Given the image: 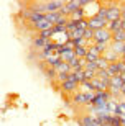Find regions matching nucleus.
Listing matches in <instances>:
<instances>
[{"label":"nucleus","mask_w":125,"mask_h":126,"mask_svg":"<svg viewBox=\"0 0 125 126\" xmlns=\"http://www.w3.org/2000/svg\"><path fill=\"white\" fill-rule=\"evenodd\" d=\"M46 43H48V39H45V38H41L38 34V36L33 39V46L36 47V49H40V51H43V47L46 46Z\"/></svg>","instance_id":"2eb2a0df"},{"label":"nucleus","mask_w":125,"mask_h":126,"mask_svg":"<svg viewBox=\"0 0 125 126\" xmlns=\"http://www.w3.org/2000/svg\"><path fill=\"white\" fill-rule=\"evenodd\" d=\"M84 70H91V72H96L97 74V70H99L97 62H87V64L84 65Z\"/></svg>","instance_id":"cd10ccee"},{"label":"nucleus","mask_w":125,"mask_h":126,"mask_svg":"<svg viewBox=\"0 0 125 126\" xmlns=\"http://www.w3.org/2000/svg\"><path fill=\"white\" fill-rule=\"evenodd\" d=\"M122 20L125 21V3L122 5Z\"/></svg>","instance_id":"72a5a7b5"},{"label":"nucleus","mask_w":125,"mask_h":126,"mask_svg":"<svg viewBox=\"0 0 125 126\" xmlns=\"http://www.w3.org/2000/svg\"><path fill=\"white\" fill-rule=\"evenodd\" d=\"M96 121V116H92V115H84V116H81V126H91L92 123Z\"/></svg>","instance_id":"aec40b11"},{"label":"nucleus","mask_w":125,"mask_h":126,"mask_svg":"<svg viewBox=\"0 0 125 126\" xmlns=\"http://www.w3.org/2000/svg\"><path fill=\"white\" fill-rule=\"evenodd\" d=\"M87 51H89V47H86V46L74 47V52H76V57H77V59H86V56H87Z\"/></svg>","instance_id":"6ab92c4d"},{"label":"nucleus","mask_w":125,"mask_h":126,"mask_svg":"<svg viewBox=\"0 0 125 126\" xmlns=\"http://www.w3.org/2000/svg\"><path fill=\"white\" fill-rule=\"evenodd\" d=\"M59 62H61V56L58 54V52H53V54H50V56L45 59V64H46V67H56Z\"/></svg>","instance_id":"6e6552de"},{"label":"nucleus","mask_w":125,"mask_h":126,"mask_svg":"<svg viewBox=\"0 0 125 126\" xmlns=\"http://www.w3.org/2000/svg\"><path fill=\"white\" fill-rule=\"evenodd\" d=\"M107 72H109V75H110V79H112V77H115V75H120L117 62H114V64H109V67H107Z\"/></svg>","instance_id":"412c9836"},{"label":"nucleus","mask_w":125,"mask_h":126,"mask_svg":"<svg viewBox=\"0 0 125 126\" xmlns=\"http://www.w3.org/2000/svg\"><path fill=\"white\" fill-rule=\"evenodd\" d=\"M87 25H89V28H91V30H94V31H99V30L107 28L109 21H107V20L99 18V16H92V18L87 20Z\"/></svg>","instance_id":"20e7f679"},{"label":"nucleus","mask_w":125,"mask_h":126,"mask_svg":"<svg viewBox=\"0 0 125 126\" xmlns=\"http://www.w3.org/2000/svg\"><path fill=\"white\" fill-rule=\"evenodd\" d=\"M46 3V12L48 13H56V12H61V8L64 7V0H50V2H45Z\"/></svg>","instance_id":"39448f33"},{"label":"nucleus","mask_w":125,"mask_h":126,"mask_svg":"<svg viewBox=\"0 0 125 126\" xmlns=\"http://www.w3.org/2000/svg\"><path fill=\"white\" fill-rule=\"evenodd\" d=\"M100 57H102V56L97 52V49H96V44L89 47L87 56H86V61H87V62H97L99 59H100Z\"/></svg>","instance_id":"1a4fd4ad"},{"label":"nucleus","mask_w":125,"mask_h":126,"mask_svg":"<svg viewBox=\"0 0 125 126\" xmlns=\"http://www.w3.org/2000/svg\"><path fill=\"white\" fill-rule=\"evenodd\" d=\"M102 126H112L110 123H102Z\"/></svg>","instance_id":"e433bc0d"},{"label":"nucleus","mask_w":125,"mask_h":126,"mask_svg":"<svg viewBox=\"0 0 125 126\" xmlns=\"http://www.w3.org/2000/svg\"><path fill=\"white\" fill-rule=\"evenodd\" d=\"M117 115H119V116L125 115V102H119V108H117Z\"/></svg>","instance_id":"2f4dec72"},{"label":"nucleus","mask_w":125,"mask_h":126,"mask_svg":"<svg viewBox=\"0 0 125 126\" xmlns=\"http://www.w3.org/2000/svg\"><path fill=\"white\" fill-rule=\"evenodd\" d=\"M96 77H97V79H100V80H110V75H109V72H107V70H97Z\"/></svg>","instance_id":"c85d7f7f"},{"label":"nucleus","mask_w":125,"mask_h":126,"mask_svg":"<svg viewBox=\"0 0 125 126\" xmlns=\"http://www.w3.org/2000/svg\"><path fill=\"white\" fill-rule=\"evenodd\" d=\"M117 65H119V72H120V75H125V62L120 59V61L117 62Z\"/></svg>","instance_id":"473e14b6"},{"label":"nucleus","mask_w":125,"mask_h":126,"mask_svg":"<svg viewBox=\"0 0 125 126\" xmlns=\"http://www.w3.org/2000/svg\"><path fill=\"white\" fill-rule=\"evenodd\" d=\"M53 26H54V25L50 23L46 18L41 20V21H38V23H35V25H31V28H33V30H36V31H40V33L48 31V30H53Z\"/></svg>","instance_id":"0eeeda50"},{"label":"nucleus","mask_w":125,"mask_h":126,"mask_svg":"<svg viewBox=\"0 0 125 126\" xmlns=\"http://www.w3.org/2000/svg\"><path fill=\"white\" fill-rule=\"evenodd\" d=\"M91 126H102V123L99 121L97 118H96V121H94V123H92V125H91Z\"/></svg>","instance_id":"f704fd0d"},{"label":"nucleus","mask_w":125,"mask_h":126,"mask_svg":"<svg viewBox=\"0 0 125 126\" xmlns=\"http://www.w3.org/2000/svg\"><path fill=\"white\" fill-rule=\"evenodd\" d=\"M102 57H105L107 61H109V64H114V62H119V61H120V56H119V54H115V52L112 51L110 47L107 49V52H105Z\"/></svg>","instance_id":"f8f14e48"},{"label":"nucleus","mask_w":125,"mask_h":126,"mask_svg":"<svg viewBox=\"0 0 125 126\" xmlns=\"http://www.w3.org/2000/svg\"><path fill=\"white\" fill-rule=\"evenodd\" d=\"M94 41L96 43H105V44H112V31L107 28L94 31Z\"/></svg>","instance_id":"f03ea898"},{"label":"nucleus","mask_w":125,"mask_h":126,"mask_svg":"<svg viewBox=\"0 0 125 126\" xmlns=\"http://www.w3.org/2000/svg\"><path fill=\"white\" fill-rule=\"evenodd\" d=\"M79 90L81 92H84V94H89V92H94L92 85H91V82H84V84L79 85Z\"/></svg>","instance_id":"b1692460"},{"label":"nucleus","mask_w":125,"mask_h":126,"mask_svg":"<svg viewBox=\"0 0 125 126\" xmlns=\"http://www.w3.org/2000/svg\"><path fill=\"white\" fill-rule=\"evenodd\" d=\"M45 75H46L48 80L54 82V80L58 79V70H56V67H46V69H45Z\"/></svg>","instance_id":"4468645a"},{"label":"nucleus","mask_w":125,"mask_h":126,"mask_svg":"<svg viewBox=\"0 0 125 126\" xmlns=\"http://www.w3.org/2000/svg\"><path fill=\"white\" fill-rule=\"evenodd\" d=\"M107 30L112 33L119 31V30H122V20H117V21H109V25H107Z\"/></svg>","instance_id":"a211bd4d"},{"label":"nucleus","mask_w":125,"mask_h":126,"mask_svg":"<svg viewBox=\"0 0 125 126\" xmlns=\"http://www.w3.org/2000/svg\"><path fill=\"white\" fill-rule=\"evenodd\" d=\"M82 38H84V39H86V41H92V39H94V30L87 28V30H86V31H84Z\"/></svg>","instance_id":"c756f323"},{"label":"nucleus","mask_w":125,"mask_h":126,"mask_svg":"<svg viewBox=\"0 0 125 126\" xmlns=\"http://www.w3.org/2000/svg\"><path fill=\"white\" fill-rule=\"evenodd\" d=\"M45 18H46L50 23H53V25H59L61 18H63V15H61L59 12H56V13H46V16H45Z\"/></svg>","instance_id":"ddd939ff"},{"label":"nucleus","mask_w":125,"mask_h":126,"mask_svg":"<svg viewBox=\"0 0 125 126\" xmlns=\"http://www.w3.org/2000/svg\"><path fill=\"white\" fill-rule=\"evenodd\" d=\"M56 70L58 72H64V74H73V69H71L69 62H63V61L56 65Z\"/></svg>","instance_id":"dca6fc26"},{"label":"nucleus","mask_w":125,"mask_h":126,"mask_svg":"<svg viewBox=\"0 0 125 126\" xmlns=\"http://www.w3.org/2000/svg\"><path fill=\"white\" fill-rule=\"evenodd\" d=\"M73 44H74V47H81V46H86L87 47V41L84 39V38H76V39H73Z\"/></svg>","instance_id":"a878e982"},{"label":"nucleus","mask_w":125,"mask_h":126,"mask_svg":"<svg viewBox=\"0 0 125 126\" xmlns=\"http://www.w3.org/2000/svg\"><path fill=\"white\" fill-rule=\"evenodd\" d=\"M112 41L115 43H125V30H119V31L112 33Z\"/></svg>","instance_id":"f3484780"},{"label":"nucleus","mask_w":125,"mask_h":126,"mask_svg":"<svg viewBox=\"0 0 125 126\" xmlns=\"http://www.w3.org/2000/svg\"><path fill=\"white\" fill-rule=\"evenodd\" d=\"M120 118H122V125H124V126H125V115H122V116H120Z\"/></svg>","instance_id":"c9c22d12"},{"label":"nucleus","mask_w":125,"mask_h":126,"mask_svg":"<svg viewBox=\"0 0 125 126\" xmlns=\"http://www.w3.org/2000/svg\"><path fill=\"white\" fill-rule=\"evenodd\" d=\"M110 49L115 52V54H119V56L122 57L125 54V43H115V41H112Z\"/></svg>","instance_id":"9b49d317"},{"label":"nucleus","mask_w":125,"mask_h":126,"mask_svg":"<svg viewBox=\"0 0 125 126\" xmlns=\"http://www.w3.org/2000/svg\"><path fill=\"white\" fill-rule=\"evenodd\" d=\"M122 20V7L117 5V2L107 3V21H117Z\"/></svg>","instance_id":"f257e3e1"},{"label":"nucleus","mask_w":125,"mask_h":126,"mask_svg":"<svg viewBox=\"0 0 125 126\" xmlns=\"http://www.w3.org/2000/svg\"><path fill=\"white\" fill-rule=\"evenodd\" d=\"M122 95L125 97V85H124V89H122Z\"/></svg>","instance_id":"4c0bfd02"},{"label":"nucleus","mask_w":125,"mask_h":126,"mask_svg":"<svg viewBox=\"0 0 125 126\" xmlns=\"http://www.w3.org/2000/svg\"><path fill=\"white\" fill-rule=\"evenodd\" d=\"M107 123H110L112 126H124L122 125V118L119 116V115H110L109 120H107Z\"/></svg>","instance_id":"4be33fe9"},{"label":"nucleus","mask_w":125,"mask_h":126,"mask_svg":"<svg viewBox=\"0 0 125 126\" xmlns=\"http://www.w3.org/2000/svg\"><path fill=\"white\" fill-rule=\"evenodd\" d=\"M124 85H125V75H115V77H112V79H110V89L122 92ZM110 89H109V90H110Z\"/></svg>","instance_id":"423d86ee"},{"label":"nucleus","mask_w":125,"mask_h":126,"mask_svg":"<svg viewBox=\"0 0 125 126\" xmlns=\"http://www.w3.org/2000/svg\"><path fill=\"white\" fill-rule=\"evenodd\" d=\"M97 67L99 70H107V67H109V61H107L105 57H100L97 61Z\"/></svg>","instance_id":"393cba45"},{"label":"nucleus","mask_w":125,"mask_h":126,"mask_svg":"<svg viewBox=\"0 0 125 126\" xmlns=\"http://www.w3.org/2000/svg\"><path fill=\"white\" fill-rule=\"evenodd\" d=\"M117 108H119V102H115V100L112 98L110 102L107 103V110H109L112 115H117Z\"/></svg>","instance_id":"5701e85b"},{"label":"nucleus","mask_w":125,"mask_h":126,"mask_svg":"<svg viewBox=\"0 0 125 126\" xmlns=\"http://www.w3.org/2000/svg\"><path fill=\"white\" fill-rule=\"evenodd\" d=\"M73 103L74 105H87V97H86V94L84 92H76V94H73Z\"/></svg>","instance_id":"9d476101"},{"label":"nucleus","mask_w":125,"mask_h":126,"mask_svg":"<svg viewBox=\"0 0 125 126\" xmlns=\"http://www.w3.org/2000/svg\"><path fill=\"white\" fill-rule=\"evenodd\" d=\"M69 79V74H64V72H58V82H59V84H63V82H66V80Z\"/></svg>","instance_id":"7c9ffc66"},{"label":"nucleus","mask_w":125,"mask_h":126,"mask_svg":"<svg viewBox=\"0 0 125 126\" xmlns=\"http://www.w3.org/2000/svg\"><path fill=\"white\" fill-rule=\"evenodd\" d=\"M61 90H63L64 94H76V92H79V84L71 77V74H69V79L61 84Z\"/></svg>","instance_id":"7ed1b4c3"},{"label":"nucleus","mask_w":125,"mask_h":126,"mask_svg":"<svg viewBox=\"0 0 125 126\" xmlns=\"http://www.w3.org/2000/svg\"><path fill=\"white\" fill-rule=\"evenodd\" d=\"M96 16H99V18H102V20H107V5H100V8H99Z\"/></svg>","instance_id":"bb28decb"},{"label":"nucleus","mask_w":125,"mask_h":126,"mask_svg":"<svg viewBox=\"0 0 125 126\" xmlns=\"http://www.w3.org/2000/svg\"><path fill=\"white\" fill-rule=\"evenodd\" d=\"M120 59H122V61H124V62H125V54H124V56H122V57H120Z\"/></svg>","instance_id":"58836bf2"}]
</instances>
